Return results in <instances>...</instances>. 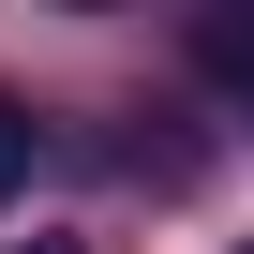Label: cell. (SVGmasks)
<instances>
[{
    "label": "cell",
    "instance_id": "6da1fadb",
    "mask_svg": "<svg viewBox=\"0 0 254 254\" xmlns=\"http://www.w3.org/2000/svg\"><path fill=\"white\" fill-rule=\"evenodd\" d=\"M30 150H45V120H30L15 90H0V194H30Z\"/></svg>",
    "mask_w": 254,
    "mask_h": 254
},
{
    "label": "cell",
    "instance_id": "7a4b0ae2",
    "mask_svg": "<svg viewBox=\"0 0 254 254\" xmlns=\"http://www.w3.org/2000/svg\"><path fill=\"white\" fill-rule=\"evenodd\" d=\"M209 75H239V90H254V15H209Z\"/></svg>",
    "mask_w": 254,
    "mask_h": 254
}]
</instances>
